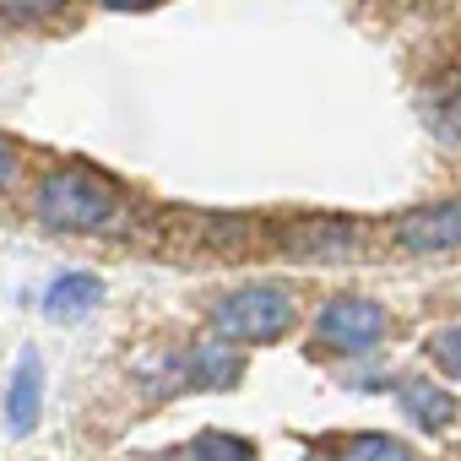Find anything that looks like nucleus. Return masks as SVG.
<instances>
[{
	"instance_id": "4",
	"label": "nucleus",
	"mask_w": 461,
	"mask_h": 461,
	"mask_svg": "<svg viewBox=\"0 0 461 461\" xmlns=\"http://www.w3.org/2000/svg\"><path fill=\"white\" fill-rule=\"evenodd\" d=\"M272 245L310 267H348L364 250V222L353 217H283L272 228Z\"/></svg>"
},
{
	"instance_id": "7",
	"label": "nucleus",
	"mask_w": 461,
	"mask_h": 461,
	"mask_svg": "<svg viewBox=\"0 0 461 461\" xmlns=\"http://www.w3.org/2000/svg\"><path fill=\"white\" fill-rule=\"evenodd\" d=\"M396 402H402V412L423 429V434H445L450 423H456V396L445 391V385H434V380H402L396 385Z\"/></svg>"
},
{
	"instance_id": "9",
	"label": "nucleus",
	"mask_w": 461,
	"mask_h": 461,
	"mask_svg": "<svg viewBox=\"0 0 461 461\" xmlns=\"http://www.w3.org/2000/svg\"><path fill=\"white\" fill-rule=\"evenodd\" d=\"M98 304H104V283H98L93 272H66V277H55L50 294H44V315H50V321H82V315H93Z\"/></svg>"
},
{
	"instance_id": "10",
	"label": "nucleus",
	"mask_w": 461,
	"mask_h": 461,
	"mask_svg": "<svg viewBox=\"0 0 461 461\" xmlns=\"http://www.w3.org/2000/svg\"><path fill=\"white\" fill-rule=\"evenodd\" d=\"M337 461H418V456L396 434H353L337 445Z\"/></svg>"
},
{
	"instance_id": "14",
	"label": "nucleus",
	"mask_w": 461,
	"mask_h": 461,
	"mask_svg": "<svg viewBox=\"0 0 461 461\" xmlns=\"http://www.w3.org/2000/svg\"><path fill=\"white\" fill-rule=\"evenodd\" d=\"M434 125H439V136L461 141V82H445V87H439V98H434Z\"/></svg>"
},
{
	"instance_id": "8",
	"label": "nucleus",
	"mask_w": 461,
	"mask_h": 461,
	"mask_svg": "<svg viewBox=\"0 0 461 461\" xmlns=\"http://www.w3.org/2000/svg\"><path fill=\"white\" fill-rule=\"evenodd\" d=\"M39 412H44V364L33 353H23V364L12 375V391H6V423H12V434H33Z\"/></svg>"
},
{
	"instance_id": "13",
	"label": "nucleus",
	"mask_w": 461,
	"mask_h": 461,
	"mask_svg": "<svg viewBox=\"0 0 461 461\" xmlns=\"http://www.w3.org/2000/svg\"><path fill=\"white\" fill-rule=\"evenodd\" d=\"M71 0H0V17L6 23H55Z\"/></svg>"
},
{
	"instance_id": "1",
	"label": "nucleus",
	"mask_w": 461,
	"mask_h": 461,
	"mask_svg": "<svg viewBox=\"0 0 461 461\" xmlns=\"http://www.w3.org/2000/svg\"><path fill=\"white\" fill-rule=\"evenodd\" d=\"M33 217L55 234H114L125 222V190L87 163H60L39 174Z\"/></svg>"
},
{
	"instance_id": "2",
	"label": "nucleus",
	"mask_w": 461,
	"mask_h": 461,
	"mask_svg": "<svg viewBox=\"0 0 461 461\" xmlns=\"http://www.w3.org/2000/svg\"><path fill=\"white\" fill-rule=\"evenodd\" d=\"M299 326V299L283 283H250L234 288L212 304V331L222 342H250V348H272Z\"/></svg>"
},
{
	"instance_id": "12",
	"label": "nucleus",
	"mask_w": 461,
	"mask_h": 461,
	"mask_svg": "<svg viewBox=\"0 0 461 461\" xmlns=\"http://www.w3.org/2000/svg\"><path fill=\"white\" fill-rule=\"evenodd\" d=\"M423 353H429V364H434L439 375L461 380V326H439V331H429Z\"/></svg>"
},
{
	"instance_id": "16",
	"label": "nucleus",
	"mask_w": 461,
	"mask_h": 461,
	"mask_svg": "<svg viewBox=\"0 0 461 461\" xmlns=\"http://www.w3.org/2000/svg\"><path fill=\"white\" fill-rule=\"evenodd\" d=\"M104 12H152V6H163V0H98Z\"/></svg>"
},
{
	"instance_id": "5",
	"label": "nucleus",
	"mask_w": 461,
	"mask_h": 461,
	"mask_svg": "<svg viewBox=\"0 0 461 461\" xmlns=\"http://www.w3.org/2000/svg\"><path fill=\"white\" fill-rule=\"evenodd\" d=\"M240 380H245V358L222 337L190 342L179 358H168V385H179V391H234Z\"/></svg>"
},
{
	"instance_id": "15",
	"label": "nucleus",
	"mask_w": 461,
	"mask_h": 461,
	"mask_svg": "<svg viewBox=\"0 0 461 461\" xmlns=\"http://www.w3.org/2000/svg\"><path fill=\"white\" fill-rule=\"evenodd\" d=\"M17 179H23V147L12 136H0V195H6Z\"/></svg>"
},
{
	"instance_id": "6",
	"label": "nucleus",
	"mask_w": 461,
	"mask_h": 461,
	"mask_svg": "<svg viewBox=\"0 0 461 461\" xmlns=\"http://www.w3.org/2000/svg\"><path fill=\"white\" fill-rule=\"evenodd\" d=\"M391 240H396V250H407V256H450V250H461V195L396 217Z\"/></svg>"
},
{
	"instance_id": "11",
	"label": "nucleus",
	"mask_w": 461,
	"mask_h": 461,
	"mask_svg": "<svg viewBox=\"0 0 461 461\" xmlns=\"http://www.w3.org/2000/svg\"><path fill=\"white\" fill-rule=\"evenodd\" d=\"M179 461H256V445L250 439H240V434H195L185 450H179Z\"/></svg>"
},
{
	"instance_id": "3",
	"label": "nucleus",
	"mask_w": 461,
	"mask_h": 461,
	"mask_svg": "<svg viewBox=\"0 0 461 461\" xmlns=\"http://www.w3.org/2000/svg\"><path fill=\"white\" fill-rule=\"evenodd\" d=\"M391 331V315L380 299H364V294H337L321 304L315 315V348L321 353H337V358H364L385 342Z\"/></svg>"
},
{
	"instance_id": "17",
	"label": "nucleus",
	"mask_w": 461,
	"mask_h": 461,
	"mask_svg": "<svg viewBox=\"0 0 461 461\" xmlns=\"http://www.w3.org/2000/svg\"><path fill=\"white\" fill-rule=\"evenodd\" d=\"M304 461H337V450H310Z\"/></svg>"
}]
</instances>
